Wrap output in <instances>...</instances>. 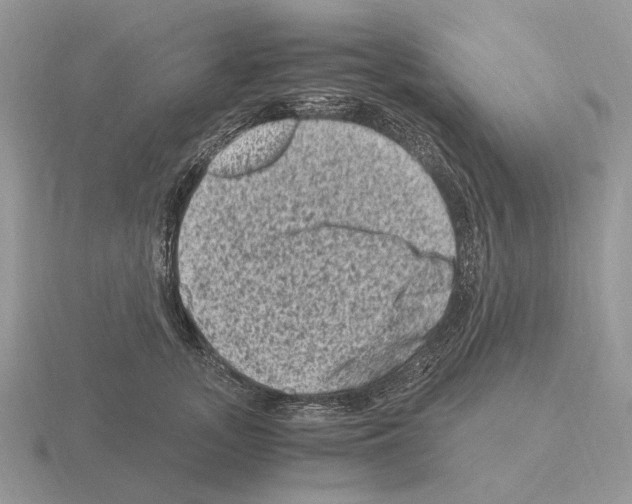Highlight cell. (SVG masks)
<instances>
[{
  "mask_svg": "<svg viewBox=\"0 0 632 504\" xmlns=\"http://www.w3.org/2000/svg\"><path fill=\"white\" fill-rule=\"evenodd\" d=\"M292 132L289 121L270 123L247 131L212 163L211 173L236 176L265 166L276 157Z\"/></svg>",
  "mask_w": 632,
  "mask_h": 504,
  "instance_id": "6da1fadb",
  "label": "cell"
}]
</instances>
